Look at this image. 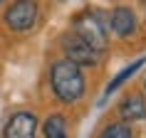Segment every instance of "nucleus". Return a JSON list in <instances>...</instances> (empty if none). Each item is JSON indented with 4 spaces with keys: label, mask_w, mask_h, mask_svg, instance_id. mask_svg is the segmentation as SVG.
Masks as SVG:
<instances>
[{
    "label": "nucleus",
    "mask_w": 146,
    "mask_h": 138,
    "mask_svg": "<svg viewBox=\"0 0 146 138\" xmlns=\"http://www.w3.org/2000/svg\"><path fill=\"white\" fill-rule=\"evenodd\" d=\"M141 67H146V57H139V59H134L131 64H126V67H124L119 74H114V79H111V81L107 84V89H104V99H109V96H111L116 89H121V86L126 84V81H129V79L134 77V74H136ZM104 99H102V101H104Z\"/></svg>",
    "instance_id": "8"
},
{
    "label": "nucleus",
    "mask_w": 146,
    "mask_h": 138,
    "mask_svg": "<svg viewBox=\"0 0 146 138\" xmlns=\"http://www.w3.org/2000/svg\"><path fill=\"white\" fill-rule=\"evenodd\" d=\"M37 17H40V3L37 0H13L5 8L3 22H5V27L10 32L23 35V32H30L35 27Z\"/></svg>",
    "instance_id": "4"
},
{
    "label": "nucleus",
    "mask_w": 146,
    "mask_h": 138,
    "mask_svg": "<svg viewBox=\"0 0 146 138\" xmlns=\"http://www.w3.org/2000/svg\"><path fill=\"white\" fill-rule=\"evenodd\" d=\"M54 3H69V0H54Z\"/></svg>",
    "instance_id": "12"
},
{
    "label": "nucleus",
    "mask_w": 146,
    "mask_h": 138,
    "mask_svg": "<svg viewBox=\"0 0 146 138\" xmlns=\"http://www.w3.org/2000/svg\"><path fill=\"white\" fill-rule=\"evenodd\" d=\"M64 131H67V118H64L62 114H52L45 123H42V133H45V138H62V136H64Z\"/></svg>",
    "instance_id": "9"
},
{
    "label": "nucleus",
    "mask_w": 146,
    "mask_h": 138,
    "mask_svg": "<svg viewBox=\"0 0 146 138\" xmlns=\"http://www.w3.org/2000/svg\"><path fill=\"white\" fill-rule=\"evenodd\" d=\"M50 86H52V94L57 96V101H62V104H77L87 94L84 72H82L79 64L62 57V59L52 62V67H50Z\"/></svg>",
    "instance_id": "1"
},
{
    "label": "nucleus",
    "mask_w": 146,
    "mask_h": 138,
    "mask_svg": "<svg viewBox=\"0 0 146 138\" xmlns=\"http://www.w3.org/2000/svg\"><path fill=\"white\" fill-rule=\"evenodd\" d=\"M5 138H37V118L30 111H17L8 118L5 123V131H3Z\"/></svg>",
    "instance_id": "6"
},
{
    "label": "nucleus",
    "mask_w": 146,
    "mask_h": 138,
    "mask_svg": "<svg viewBox=\"0 0 146 138\" xmlns=\"http://www.w3.org/2000/svg\"><path fill=\"white\" fill-rule=\"evenodd\" d=\"M57 47H60V52H62L64 59L79 64L82 69H84V67L94 69V67H99V62H102V54L94 52V49L87 45L74 30H64V32H62L60 37H57Z\"/></svg>",
    "instance_id": "3"
},
{
    "label": "nucleus",
    "mask_w": 146,
    "mask_h": 138,
    "mask_svg": "<svg viewBox=\"0 0 146 138\" xmlns=\"http://www.w3.org/2000/svg\"><path fill=\"white\" fill-rule=\"evenodd\" d=\"M144 94H146V79H144Z\"/></svg>",
    "instance_id": "13"
},
{
    "label": "nucleus",
    "mask_w": 146,
    "mask_h": 138,
    "mask_svg": "<svg viewBox=\"0 0 146 138\" xmlns=\"http://www.w3.org/2000/svg\"><path fill=\"white\" fill-rule=\"evenodd\" d=\"M97 138H134V131H131V123L126 121H116V123H109L102 128V133Z\"/></svg>",
    "instance_id": "10"
},
{
    "label": "nucleus",
    "mask_w": 146,
    "mask_h": 138,
    "mask_svg": "<svg viewBox=\"0 0 146 138\" xmlns=\"http://www.w3.org/2000/svg\"><path fill=\"white\" fill-rule=\"evenodd\" d=\"M0 5H3V0H0Z\"/></svg>",
    "instance_id": "14"
},
{
    "label": "nucleus",
    "mask_w": 146,
    "mask_h": 138,
    "mask_svg": "<svg viewBox=\"0 0 146 138\" xmlns=\"http://www.w3.org/2000/svg\"><path fill=\"white\" fill-rule=\"evenodd\" d=\"M139 3H141V8H144V12H146V0H139Z\"/></svg>",
    "instance_id": "11"
},
{
    "label": "nucleus",
    "mask_w": 146,
    "mask_h": 138,
    "mask_svg": "<svg viewBox=\"0 0 146 138\" xmlns=\"http://www.w3.org/2000/svg\"><path fill=\"white\" fill-rule=\"evenodd\" d=\"M62 138H67V136H62Z\"/></svg>",
    "instance_id": "15"
},
{
    "label": "nucleus",
    "mask_w": 146,
    "mask_h": 138,
    "mask_svg": "<svg viewBox=\"0 0 146 138\" xmlns=\"http://www.w3.org/2000/svg\"><path fill=\"white\" fill-rule=\"evenodd\" d=\"M119 116L121 121L134 123V121H144L146 118V99L144 94H126L121 101H119Z\"/></svg>",
    "instance_id": "7"
},
{
    "label": "nucleus",
    "mask_w": 146,
    "mask_h": 138,
    "mask_svg": "<svg viewBox=\"0 0 146 138\" xmlns=\"http://www.w3.org/2000/svg\"><path fill=\"white\" fill-rule=\"evenodd\" d=\"M107 27H109V35L116 39H134L141 32V22H139V15L136 10L121 3V5H114V8L109 10L107 15Z\"/></svg>",
    "instance_id": "5"
},
{
    "label": "nucleus",
    "mask_w": 146,
    "mask_h": 138,
    "mask_svg": "<svg viewBox=\"0 0 146 138\" xmlns=\"http://www.w3.org/2000/svg\"><path fill=\"white\" fill-rule=\"evenodd\" d=\"M94 52H99L102 57L109 52V27H107V15L97 8H84L72 17V27Z\"/></svg>",
    "instance_id": "2"
}]
</instances>
